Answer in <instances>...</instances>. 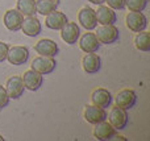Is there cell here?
Masks as SVG:
<instances>
[{"label":"cell","mask_w":150,"mask_h":141,"mask_svg":"<svg viewBox=\"0 0 150 141\" xmlns=\"http://www.w3.org/2000/svg\"><path fill=\"white\" fill-rule=\"evenodd\" d=\"M95 34L98 37L99 42L105 45L115 44L120 38V32L115 25H100Z\"/></svg>","instance_id":"6da1fadb"},{"label":"cell","mask_w":150,"mask_h":141,"mask_svg":"<svg viewBox=\"0 0 150 141\" xmlns=\"http://www.w3.org/2000/svg\"><path fill=\"white\" fill-rule=\"evenodd\" d=\"M54 1H57V3H59V0H54Z\"/></svg>","instance_id":"f546056e"},{"label":"cell","mask_w":150,"mask_h":141,"mask_svg":"<svg viewBox=\"0 0 150 141\" xmlns=\"http://www.w3.org/2000/svg\"><path fill=\"white\" fill-rule=\"evenodd\" d=\"M90 3H92V4H96V5H101L105 3V0H88Z\"/></svg>","instance_id":"83f0119b"},{"label":"cell","mask_w":150,"mask_h":141,"mask_svg":"<svg viewBox=\"0 0 150 141\" xmlns=\"http://www.w3.org/2000/svg\"><path fill=\"white\" fill-rule=\"evenodd\" d=\"M5 90H7V94L11 99H18L20 96H23L25 87H24L21 77L15 75L8 78L7 83H5Z\"/></svg>","instance_id":"4fadbf2b"},{"label":"cell","mask_w":150,"mask_h":141,"mask_svg":"<svg viewBox=\"0 0 150 141\" xmlns=\"http://www.w3.org/2000/svg\"><path fill=\"white\" fill-rule=\"evenodd\" d=\"M67 16L62 12H57V11H53L49 15H46V18H45V25L49 29H53V30H59L66 23H67Z\"/></svg>","instance_id":"ffe728a7"},{"label":"cell","mask_w":150,"mask_h":141,"mask_svg":"<svg viewBox=\"0 0 150 141\" xmlns=\"http://www.w3.org/2000/svg\"><path fill=\"white\" fill-rule=\"evenodd\" d=\"M125 23H127L128 28L132 32H134V33L142 32L148 28V18L142 12H132L130 11L127 15Z\"/></svg>","instance_id":"3957f363"},{"label":"cell","mask_w":150,"mask_h":141,"mask_svg":"<svg viewBox=\"0 0 150 141\" xmlns=\"http://www.w3.org/2000/svg\"><path fill=\"white\" fill-rule=\"evenodd\" d=\"M34 50L37 52V54L44 55V57H50L54 58L55 55L59 53V47H58L57 42L49 38H42L34 46Z\"/></svg>","instance_id":"8992f818"},{"label":"cell","mask_w":150,"mask_h":141,"mask_svg":"<svg viewBox=\"0 0 150 141\" xmlns=\"http://www.w3.org/2000/svg\"><path fill=\"white\" fill-rule=\"evenodd\" d=\"M96 20L100 25H113L117 21V16L115 9L109 8L108 5H99V8L95 11Z\"/></svg>","instance_id":"5bb4252c"},{"label":"cell","mask_w":150,"mask_h":141,"mask_svg":"<svg viewBox=\"0 0 150 141\" xmlns=\"http://www.w3.org/2000/svg\"><path fill=\"white\" fill-rule=\"evenodd\" d=\"M7 60L11 65L21 66L25 65L29 60V50L26 46H12L8 49Z\"/></svg>","instance_id":"277c9868"},{"label":"cell","mask_w":150,"mask_h":141,"mask_svg":"<svg viewBox=\"0 0 150 141\" xmlns=\"http://www.w3.org/2000/svg\"><path fill=\"white\" fill-rule=\"evenodd\" d=\"M107 112L104 108L98 107V106H87L84 110V119L87 123L90 124H96V123H100V121L107 120Z\"/></svg>","instance_id":"e0dca14e"},{"label":"cell","mask_w":150,"mask_h":141,"mask_svg":"<svg viewBox=\"0 0 150 141\" xmlns=\"http://www.w3.org/2000/svg\"><path fill=\"white\" fill-rule=\"evenodd\" d=\"M11 98L8 96L7 90H5L4 86H0V111L4 110L8 104H9Z\"/></svg>","instance_id":"d4e9b609"},{"label":"cell","mask_w":150,"mask_h":141,"mask_svg":"<svg viewBox=\"0 0 150 141\" xmlns=\"http://www.w3.org/2000/svg\"><path fill=\"white\" fill-rule=\"evenodd\" d=\"M79 38V47L84 53H96L100 47V42L95 33H84Z\"/></svg>","instance_id":"ac0fdd59"},{"label":"cell","mask_w":150,"mask_h":141,"mask_svg":"<svg viewBox=\"0 0 150 141\" xmlns=\"http://www.w3.org/2000/svg\"><path fill=\"white\" fill-rule=\"evenodd\" d=\"M0 141H4V137H3L1 135H0Z\"/></svg>","instance_id":"f1b7e54d"},{"label":"cell","mask_w":150,"mask_h":141,"mask_svg":"<svg viewBox=\"0 0 150 141\" xmlns=\"http://www.w3.org/2000/svg\"><path fill=\"white\" fill-rule=\"evenodd\" d=\"M109 119V123L113 127L116 131H122V129L127 128L128 121H129V116H128L127 110L120 107H113L109 112V115L107 116Z\"/></svg>","instance_id":"7a4b0ae2"},{"label":"cell","mask_w":150,"mask_h":141,"mask_svg":"<svg viewBox=\"0 0 150 141\" xmlns=\"http://www.w3.org/2000/svg\"><path fill=\"white\" fill-rule=\"evenodd\" d=\"M134 45L140 52L148 53L150 52V33L146 30L138 32L134 38Z\"/></svg>","instance_id":"7402d4cb"},{"label":"cell","mask_w":150,"mask_h":141,"mask_svg":"<svg viewBox=\"0 0 150 141\" xmlns=\"http://www.w3.org/2000/svg\"><path fill=\"white\" fill-rule=\"evenodd\" d=\"M17 11L23 16H34L36 11V0H17Z\"/></svg>","instance_id":"603a6c76"},{"label":"cell","mask_w":150,"mask_h":141,"mask_svg":"<svg viewBox=\"0 0 150 141\" xmlns=\"http://www.w3.org/2000/svg\"><path fill=\"white\" fill-rule=\"evenodd\" d=\"M30 66H32V70L37 71V73L42 74V75H46V74H50L55 70L57 63H55L54 58L40 55V57L34 58Z\"/></svg>","instance_id":"5b68a950"},{"label":"cell","mask_w":150,"mask_h":141,"mask_svg":"<svg viewBox=\"0 0 150 141\" xmlns=\"http://www.w3.org/2000/svg\"><path fill=\"white\" fill-rule=\"evenodd\" d=\"M23 79V83H24V87L26 90H30V91H37L40 90V87L42 86L44 83V77L42 74L37 73L34 70H28L24 73V75L21 77Z\"/></svg>","instance_id":"7c38bea8"},{"label":"cell","mask_w":150,"mask_h":141,"mask_svg":"<svg viewBox=\"0 0 150 141\" xmlns=\"http://www.w3.org/2000/svg\"><path fill=\"white\" fill-rule=\"evenodd\" d=\"M93 136L95 139L100 141H107L112 140L113 137H116V129L111 125V123L108 121H100V123L93 124Z\"/></svg>","instance_id":"30bf717a"},{"label":"cell","mask_w":150,"mask_h":141,"mask_svg":"<svg viewBox=\"0 0 150 141\" xmlns=\"http://www.w3.org/2000/svg\"><path fill=\"white\" fill-rule=\"evenodd\" d=\"M21 30L28 37H37L41 33L42 25L38 18H36L34 16H26V18H24L21 24Z\"/></svg>","instance_id":"9a60e30c"},{"label":"cell","mask_w":150,"mask_h":141,"mask_svg":"<svg viewBox=\"0 0 150 141\" xmlns=\"http://www.w3.org/2000/svg\"><path fill=\"white\" fill-rule=\"evenodd\" d=\"M61 30V38L69 45H75L80 37V28L76 23H66Z\"/></svg>","instance_id":"52a82bcc"},{"label":"cell","mask_w":150,"mask_h":141,"mask_svg":"<svg viewBox=\"0 0 150 141\" xmlns=\"http://www.w3.org/2000/svg\"><path fill=\"white\" fill-rule=\"evenodd\" d=\"M91 102L93 106L107 108L112 104V94L105 89H96L91 95Z\"/></svg>","instance_id":"d6986e66"},{"label":"cell","mask_w":150,"mask_h":141,"mask_svg":"<svg viewBox=\"0 0 150 141\" xmlns=\"http://www.w3.org/2000/svg\"><path fill=\"white\" fill-rule=\"evenodd\" d=\"M82 67L87 74H96L101 69V60L95 53H86L82 60Z\"/></svg>","instance_id":"2e32d148"},{"label":"cell","mask_w":150,"mask_h":141,"mask_svg":"<svg viewBox=\"0 0 150 141\" xmlns=\"http://www.w3.org/2000/svg\"><path fill=\"white\" fill-rule=\"evenodd\" d=\"M105 3L112 9H124L125 8V0H105Z\"/></svg>","instance_id":"484cf974"},{"label":"cell","mask_w":150,"mask_h":141,"mask_svg":"<svg viewBox=\"0 0 150 141\" xmlns=\"http://www.w3.org/2000/svg\"><path fill=\"white\" fill-rule=\"evenodd\" d=\"M116 106L120 108H124V110H132L133 107L136 106V102H137V95L133 90L129 89H125L121 90L119 94L116 95Z\"/></svg>","instance_id":"ba28073f"},{"label":"cell","mask_w":150,"mask_h":141,"mask_svg":"<svg viewBox=\"0 0 150 141\" xmlns=\"http://www.w3.org/2000/svg\"><path fill=\"white\" fill-rule=\"evenodd\" d=\"M58 4L59 3L54 1V0H36V11L40 15H49L53 11H57Z\"/></svg>","instance_id":"44dd1931"},{"label":"cell","mask_w":150,"mask_h":141,"mask_svg":"<svg viewBox=\"0 0 150 141\" xmlns=\"http://www.w3.org/2000/svg\"><path fill=\"white\" fill-rule=\"evenodd\" d=\"M78 20H79L80 25H82L86 30H93V29L98 26L95 9H92L91 7L82 8L79 15H78Z\"/></svg>","instance_id":"9c48e42d"},{"label":"cell","mask_w":150,"mask_h":141,"mask_svg":"<svg viewBox=\"0 0 150 141\" xmlns=\"http://www.w3.org/2000/svg\"><path fill=\"white\" fill-rule=\"evenodd\" d=\"M148 5V0H125V7L132 12H142Z\"/></svg>","instance_id":"cb8c5ba5"},{"label":"cell","mask_w":150,"mask_h":141,"mask_svg":"<svg viewBox=\"0 0 150 141\" xmlns=\"http://www.w3.org/2000/svg\"><path fill=\"white\" fill-rule=\"evenodd\" d=\"M23 20H24V16L17 9H8L5 12L4 17H3V23H4L5 28L11 32L20 30Z\"/></svg>","instance_id":"8fae6325"},{"label":"cell","mask_w":150,"mask_h":141,"mask_svg":"<svg viewBox=\"0 0 150 141\" xmlns=\"http://www.w3.org/2000/svg\"><path fill=\"white\" fill-rule=\"evenodd\" d=\"M8 49H9L8 44H5V42H1V41H0V63L4 62V61L7 60Z\"/></svg>","instance_id":"4316f807"}]
</instances>
